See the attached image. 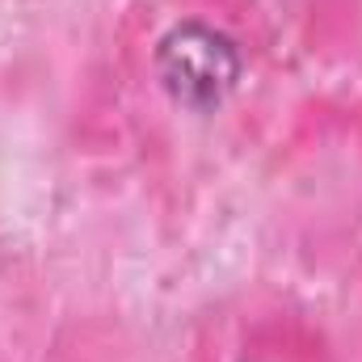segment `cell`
I'll return each instance as SVG.
<instances>
[{"instance_id":"1","label":"cell","mask_w":362,"mask_h":362,"mask_svg":"<svg viewBox=\"0 0 362 362\" xmlns=\"http://www.w3.org/2000/svg\"><path fill=\"white\" fill-rule=\"evenodd\" d=\"M160 81L165 89L173 93L177 101L194 105V110H206V105H219L223 93L236 85L240 76V55L232 47L228 34L211 30V25H177L165 42H160Z\"/></svg>"}]
</instances>
